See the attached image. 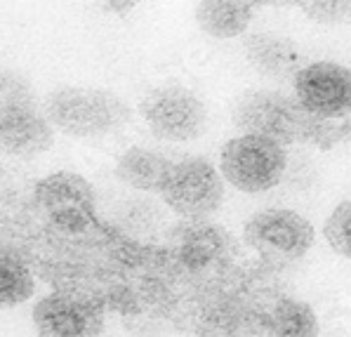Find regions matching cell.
Listing matches in <instances>:
<instances>
[{"instance_id": "13", "label": "cell", "mask_w": 351, "mask_h": 337, "mask_svg": "<svg viewBox=\"0 0 351 337\" xmlns=\"http://www.w3.org/2000/svg\"><path fill=\"white\" fill-rule=\"evenodd\" d=\"M252 10L255 7L248 0H198L193 17L205 36L231 41L250 28Z\"/></svg>"}, {"instance_id": "9", "label": "cell", "mask_w": 351, "mask_h": 337, "mask_svg": "<svg viewBox=\"0 0 351 337\" xmlns=\"http://www.w3.org/2000/svg\"><path fill=\"white\" fill-rule=\"evenodd\" d=\"M33 325L41 337H99L104 311L87 297L52 293L33 307Z\"/></svg>"}, {"instance_id": "6", "label": "cell", "mask_w": 351, "mask_h": 337, "mask_svg": "<svg viewBox=\"0 0 351 337\" xmlns=\"http://www.w3.org/2000/svg\"><path fill=\"white\" fill-rule=\"evenodd\" d=\"M139 111L151 132L172 144L193 142L207 127V108L203 99L182 85H165L151 90L142 99Z\"/></svg>"}, {"instance_id": "16", "label": "cell", "mask_w": 351, "mask_h": 337, "mask_svg": "<svg viewBox=\"0 0 351 337\" xmlns=\"http://www.w3.org/2000/svg\"><path fill=\"white\" fill-rule=\"evenodd\" d=\"M26 106H33L28 83L10 68H0V118Z\"/></svg>"}, {"instance_id": "7", "label": "cell", "mask_w": 351, "mask_h": 337, "mask_svg": "<svg viewBox=\"0 0 351 337\" xmlns=\"http://www.w3.org/2000/svg\"><path fill=\"white\" fill-rule=\"evenodd\" d=\"M36 201L54 229L83 233L95 224V189L76 172H54L36 187Z\"/></svg>"}, {"instance_id": "10", "label": "cell", "mask_w": 351, "mask_h": 337, "mask_svg": "<svg viewBox=\"0 0 351 337\" xmlns=\"http://www.w3.org/2000/svg\"><path fill=\"white\" fill-rule=\"evenodd\" d=\"M54 127L45 111L26 106L0 118V153L12 158H36L52 147Z\"/></svg>"}, {"instance_id": "8", "label": "cell", "mask_w": 351, "mask_h": 337, "mask_svg": "<svg viewBox=\"0 0 351 337\" xmlns=\"http://www.w3.org/2000/svg\"><path fill=\"white\" fill-rule=\"evenodd\" d=\"M292 95L316 118L351 116V68L337 62H309L292 81Z\"/></svg>"}, {"instance_id": "3", "label": "cell", "mask_w": 351, "mask_h": 337, "mask_svg": "<svg viewBox=\"0 0 351 337\" xmlns=\"http://www.w3.org/2000/svg\"><path fill=\"white\" fill-rule=\"evenodd\" d=\"M243 238L245 245L257 253L259 262L283 269L309 253L316 231L309 219L295 210L267 208L245 222Z\"/></svg>"}, {"instance_id": "12", "label": "cell", "mask_w": 351, "mask_h": 337, "mask_svg": "<svg viewBox=\"0 0 351 337\" xmlns=\"http://www.w3.org/2000/svg\"><path fill=\"white\" fill-rule=\"evenodd\" d=\"M170 168L172 161L163 156L161 151L146 147H130L116 161V177L130 189L144 191V193H161Z\"/></svg>"}, {"instance_id": "14", "label": "cell", "mask_w": 351, "mask_h": 337, "mask_svg": "<svg viewBox=\"0 0 351 337\" xmlns=\"http://www.w3.org/2000/svg\"><path fill=\"white\" fill-rule=\"evenodd\" d=\"M267 337H316L318 318L307 302L295 297H278L264 316Z\"/></svg>"}, {"instance_id": "18", "label": "cell", "mask_w": 351, "mask_h": 337, "mask_svg": "<svg viewBox=\"0 0 351 337\" xmlns=\"http://www.w3.org/2000/svg\"><path fill=\"white\" fill-rule=\"evenodd\" d=\"M297 7L323 26H337L351 19V0H299Z\"/></svg>"}, {"instance_id": "2", "label": "cell", "mask_w": 351, "mask_h": 337, "mask_svg": "<svg viewBox=\"0 0 351 337\" xmlns=\"http://www.w3.org/2000/svg\"><path fill=\"white\" fill-rule=\"evenodd\" d=\"M45 116L54 130L76 139H99L118 132L130 121V108L118 95L99 87H62L47 97Z\"/></svg>"}, {"instance_id": "1", "label": "cell", "mask_w": 351, "mask_h": 337, "mask_svg": "<svg viewBox=\"0 0 351 337\" xmlns=\"http://www.w3.org/2000/svg\"><path fill=\"white\" fill-rule=\"evenodd\" d=\"M233 125L241 135H255L276 144L332 147L351 132V121H325L311 116L295 95L281 90L245 92L233 106Z\"/></svg>"}, {"instance_id": "17", "label": "cell", "mask_w": 351, "mask_h": 337, "mask_svg": "<svg viewBox=\"0 0 351 337\" xmlns=\"http://www.w3.org/2000/svg\"><path fill=\"white\" fill-rule=\"evenodd\" d=\"M323 236L328 245L342 257L351 259V201L339 203L325 219Z\"/></svg>"}, {"instance_id": "5", "label": "cell", "mask_w": 351, "mask_h": 337, "mask_svg": "<svg viewBox=\"0 0 351 337\" xmlns=\"http://www.w3.org/2000/svg\"><path fill=\"white\" fill-rule=\"evenodd\" d=\"M288 170L285 147L255 135L229 139L219 153V172L224 182L243 193L273 189Z\"/></svg>"}, {"instance_id": "4", "label": "cell", "mask_w": 351, "mask_h": 337, "mask_svg": "<svg viewBox=\"0 0 351 337\" xmlns=\"http://www.w3.org/2000/svg\"><path fill=\"white\" fill-rule=\"evenodd\" d=\"M161 198L184 222H205L222 208L224 177L207 158H182L172 163Z\"/></svg>"}, {"instance_id": "15", "label": "cell", "mask_w": 351, "mask_h": 337, "mask_svg": "<svg viewBox=\"0 0 351 337\" xmlns=\"http://www.w3.org/2000/svg\"><path fill=\"white\" fill-rule=\"evenodd\" d=\"M36 283L24 262L0 257V309H12L33 295Z\"/></svg>"}, {"instance_id": "19", "label": "cell", "mask_w": 351, "mask_h": 337, "mask_svg": "<svg viewBox=\"0 0 351 337\" xmlns=\"http://www.w3.org/2000/svg\"><path fill=\"white\" fill-rule=\"evenodd\" d=\"M252 7L257 5H269V7H288V5H299V0H248Z\"/></svg>"}, {"instance_id": "11", "label": "cell", "mask_w": 351, "mask_h": 337, "mask_svg": "<svg viewBox=\"0 0 351 337\" xmlns=\"http://www.w3.org/2000/svg\"><path fill=\"white\" fill-rule=\"evenodd\" d=\"M243 52L250 66L271 81H288V78L295 81V76L309 64L304 62L302 50L290 38L269 31H257L245 36Z\"/></svg>"}]
</instances>
